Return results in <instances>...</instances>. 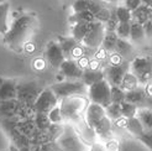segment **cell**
I'll return each instance as SVG.
<instances>
[{
	"mask_svg": "<svg viewBox=\"0 0 152 151\" xmlns=\"http://www.w3.org/2000/svg\"><path fill=\"white\" fill-rule=\"evenodd\" d=\"M41 92L42 90L37 89L36 83L34 82H26L22 83V84H18V98L24 102H36L37 97L40 95Z\"/></svg>",
	"mask_w": 152,
	"mask_h": 151,
	"instance_id": "cell-14",
	"label": "cell"
},
{
	"mask_svg": "<svg viewBox=\"0 0 152 151\" xmlns=\"http://www.w3.org/2000/svg\"><path fill=\"white\" fill-rule=\"evenodd\" d=\"M88 104H89L88 99L83 95L69 97L61 100L59 108L62 110L64 120H74V122H77V120H79L83 113H86Z\"/></svg>",
	"mask_w": 152,
	"mask_h": 151,
	"instance_id": "cell-2",
	"label": "cell"
},
{
	"mask_svg": "<svg viewBox=\"0 0 152 151\" xmlns=\"http://www.w3.org/2000/svg\"><path fill=\"white\" fill-rule=\"evenodd\" d=\"M88 98L92 103L100 104L106 108L111 103V86L106 79H102L88 87Z\"/></svg>",
	"mask_w": 152,
	"mask_h": 151,
	"instance_id": "cell-4",
	"label": "cell"
},
{
	"mask_svg": "<svg viewBox=\"0 0 152 151\" xmlns=\"http://www.w3.org/2000/svg\"><path fill=\"white\" fill-rule=\"evenodd\" d=\"M142 4L148 5V6H152V0H142Z\"/></svg>",
	"mask_w": 152,
	"mask_h": 151,
	"instance_id": "cell-39",
	"label": "cell"
},
{
	"mask_svg": "<svg viewBox=\"0 0 152 151\" xmlns=\"http://www.w3.org/2000/svg\"><path fill=\"white\" fill-rule=\"evenodd\" d=\"M69 20L73 24H75V22H94L96 21V18L90 11H80V12H74Z\"/></svg>",
	"mask_w": 152,
	"mask_h": 151,
	"instance_id": "cell-28",
	"label": "cell"
},
{
	"mask_svg": "<svg viewBox=\"0 0 152 151\" xmlns=\"http://www.w3.org/2000/svg\"><path fill=\"white\" fill-rule=\"evenodd\" d=\"M130 31H131V22H119L115 32L119 39L130 40Z\"/></svg>",
	"mask_w": 152,
	"mask_h": 151,
	"instance_id": "cell-31",
	"label": "cell"
},
{
	"mask_svg": "<svg viewBox=\"0 0 152 151\" xmlns=\"http://www.w3.org/2000/svg\"><path fill=\"white\" fill-rule=\"evenodd\" d=\"M142 5V0H125V6L130 11H135Z\"/></svg>",
	"mask_w": 152,
	"mask_h": 151,
	"instance_id": "cell-35",
	"label": "cell"
},
{
	"mask_svg": "<svg viewBox=\"0 0 152 151\" xmlns=\"http://www.w3.org/2000/svg\"><path fill=\"white\" fill-rule=\"evenodd\" d=\"M125 128L126 130L130 133L131 135H134L135 138L137 139H141L142 135L145 134V129H143V125L141 124L140 119L137 117H134V118H130V119H126L125 122Z\"/></svg>",
	"mask_w": 152,
	"mask_h": 151,
	"instance_id": "cell-18",
	"label": "cell"
},
{
	"mask_svg": "<svg viewBox=\"0 0 152 151\" xmlns=\"http://www.w3.org/2000/svg\"><path fill=\"white\" fill-rule=\"evenodd\" d=\"M118 40H119V36L116 35L115 31H106L102 47L108 52V54H113V52H115Z\"/></svg>",
	"mask_w": 152,
	"mask_h": 151,
	"instance_id": "cell-23",
	"label": "cell"
},
{
	"mask_svg": "<svg viewBox=\"0 0 152 151\" xmlns=\"http://www.w3.org/2000/svg\"><path fill=\"white\" fill-rule=\"evenodd\" d=\"M105 32H106V29H105L104 22H102V21L92 22L86 37L82 41V45L89 50H98L99 47H102V45H103Z\"/></svg>",
	"mask_w": 152,
	"mask_h": 151,
	"instance_id": "cell-6",
	"label": "cell"
},
{
	"mask_svg": "<svg viewBox=\"0 0 152 151\" xmlns=\"http://www.w3.org/2000/svg\"><path fill=\"white\" fill-rule=\"evenodd\" d=\"M146 39V32L143 25L137 21H131V31H130V40L135 43L143 42Z\"/></svg>",
	"mask_w": 152,
	"mask_h": 151,
	"instance_id": "cell-21",
	"label": "cell"
},
{
	"mask_svg": "<svg viewBox=\"0 0 152 151\" xmlns=\"http://www.w3.org/2000/svg\"><path fill=\"white\" fill-rule=\"evenodd\" d=\"M132 19L134 21H137L140 24H145L146 21L152 19V6L142 4L139 9L132 11Z\"/></svg>",
	"mask_w": 152,
	"mask_h": 151,
	"instance_id": "cell-20",
	"label": "cell"
},
{
	"mask_svg": "<svg viewBox=\"0 0 152 151\" xmlns=\"http://www.w3.org/2000/svg\"><path fill=\"white\" fill-rule=\"evenodd\" d=\"M4 1H6V0H0V4H3Z\"/></svg>",
	"mask_w": 152,
	"mask_h": 151,
	"instance_id": "cell-41",
	"label": "cell"
},
{
	"mask_svg": "<svg viewBox=\"0 0 152 151\" xmlns=\"http://www.w3.org/2000/svg\"><path fill=\"white\" fill-rule=\"evenodd\" d=\"M140 140H141L150 150H152V130L145 131V134L142 135V138H141Z\"/></svg>",
	"mask_w": 152,
	"mask_h": 151,
	"instance_id": "cell-36",
	"label": "cell"
},
{
	"mask_svg": "<svg viewBox=\"0 0 152 151\" xmlns=\"http://www.w3.org/2000/svg\"><path fill=\"white\" fill-rule=\"evenodd\" d=\"M90 24H92V22H75V24H73L72 37H74L78 42H82L90 27Z\"/></svg>",
	"mask_w": 152,
	"mask_h": 151,
	"instance_id": "cell-24",
	"label": "cell"
},
{
	"mask_svg": "<svg viewBox=\"0 0 152 151\" xmlns=\"http://www.w3.org/2000/svg\"><path fill=\"white\" fill-rule=\"evenodd\" d=\"M59 71L68 81H80L84 70L78 65L75 59H66L63 65L61 66Z\"/></svg>",
	"mask_w": 152,
	"mask_h": 151,
	"instance_id": "cell-13",
	"label": "cell"
},
{
	"mask_svg": "<svg viewBox=\"0 0 152 151\" xmlns=\"http://www.w3.org/2000/svg\"><path fill=\"white\" fill-rule=\"evenodd\" d=\"M125 102L132 103L135 105H137L139 108H143L145 107V102H146V90L145 87H137L130 92H126V98Z\"/></svg>",
	"mask_w": 152,
	"mask_h": 151,
	"instance_id": "cell-15",
	"label": "cell"
},
{
	"mask_svg": "<svg viewBox=\"0 0 152 151\" xmlns=\"http://www.w3.org/2000/svg\"><path fill=\"white\" fill-rule=\"evenodd\" d=\"M18 98V83L15 79L0 78V102L15 100Z\"/></svg>",
	"mask_w": 152,
	"mask_h": 151,
	"instance_id": "cell-12",
	"label": "cell"
},
{
	"mask_svg": "<svg viewBox=\"0 0 152 151\" xmlns=\"http://www.w3.org/2000/svg\"><path fill=\"white\" fill-rule=\"evenodd\" d=\"M46 59L48 65L55 70H59L66 61V56L58 41H50L46 47Z\"/></svg>",
	"mask_w": 152,
	"mask_h": 151,
	"instance_id": "cell-10",
	"label": "cell"
},
{
	"mask_svg": "<svg viewBox=\"0 0 152 151\" xmlns=\"http://www.w3.org/2000/svg\"><path fill=\"white\" fill-rule=\"evenodd\" d=\"M130 70H131V61H129V59H124L123 62L115 65H108L103 68L104 79L108 81V83L111 87L113 86L120 87L124 77L130 72Z\"/></svg>",
	"mask_w": 152,
	"mask_h": 151,
	"instance_id": "cell-5",
	"label": "cell"
},
{
	"mask_svg": "<svg viewBox=\"0 0 152 151\" xmlns=\"http://www.w3.org/2000/svg\"><path fill=\"white\" fill-rule=\"evenodd\" d=\"M105 113H106V117H108L110 120L116 122V120H119L121 117H123V114H121V104L110 103L108 107L105 108Z\"/></svg>",
	"mask_w": 152,
	"mask_h": 151,
	"instance_id": "cell-27",
	"label": "cell"
},
{
	"mask_svg": "<svg viewBox=\"0 0 152 151\" xmlns=\"http://www.w3.org/2000/svg\"><path fill=\"white\" fill-rule=\"evenodd\" d=\"M9 14H10V4L6 0L3 4H0V35L3 36L7 34L11 26L9 24Z\"/></svg>",
	"mask_w": 152,
	"mask_h": 151,
	"instance_id": "cell-17",
	"label": "cell"
},
{
	"mask_svg": "<svg viewBox=\"0 0 152 151\" xmlns=\"http://www.w3.org/2000/svg\"><path fill=\"white\" fill-rule=\"evenodd\" d=\"M115 15L119 22H131L132 21V11H130L126 6H119L115 9Z\"/></svg>",
	"mask_w": 152,
	"mask_h": 151,
	"instance_id": "cell-30",
	"label": "cell"
},
{
	"mask_svg": "<svg viewBox=\"0 0 152 151\" xmlns=\"http://www.w3.org/2000/svg\"><path fill=\"white\" fill-rule=\"evenodd\" d=\"M47 115H48V120L53 124H61L62 122H64V117L62 114V110H61L59 105L53 108Z\"/></svg>",
	"mask_w": 152,
	"mask_h": 151,
	"instance_id": "cell-33",
	"label": "cell"
},
{
	"mask_svg": "<svg viewBox=\"0 0 152 151\" xmlns=\"http://www.w3.org/2000/svg\"><path fill=\"white\" fill-rule=\"evenodd\" d=\"M104 79V71L102 68H86L83 71L82 82H84L88 87H90L94 83Z\"/></svg>",
	"mask_w": 152,
	"mask_h": 151,
	"instance_id": "cell-16",
	"label": "cell"
},
{
	"mask_svg": "<svg viewBox=\"0 0 152 151\" xmlns=\"http://www.w3.org/2000/svg\"><path fill=\"white\" fill-rule=\"evenodd\" d=\"M139 86H140L139 78L136 77V76L130 71V72H129V73L125 76V77H124L123 82H121V84H120V88L123 89V90H125V92H130V90L137 88Z\"/></svg>",
	"mask_w": 152,
	"mask_h": 151,
	"instance_id": "cell-26",
	"label": "cell"
},
{
	"mask_svg": "<svg viewBox=\"0 0 152 151\" xmlns=\"http://www.w3.org/2000/svg\"><path fill=\"white\" fill-rule=\"evenodd\" d=\"M88 151H108V150H106V149H105L103 145H100V144H94Z\"/></svg>",
	"mask_w": 152,
	"mask_h": 151,
	"instance_id": "cell-38",
	"label": "cell"
},
{
	"mask_svg": "<svg viewBox=\"0 0 152 151\" xmlns=\"http://www.w3.org/2000/svg\"><path fill=\"white\" fill-rule=\"evenodd\" d=\"M136 117L140 119L145 131L152 130V108H139Z\"/></svg>",
	"mask_w": 152,
	"mask_h": 151,
	"instance_id": "cell-25",
	"label": "cell"
},
{
	"mask_svg": "<svg viewBox=\"0 0 152 151\" xmlns=\"http://www.w3.org/2000/svg\"><path fill=\"white\" fill-rule=\"evenodd\" d=\"M115 52L118 55H120L124 59H129L132 54H134V47L131 42L129 40H125V39H119L118 40V43H116V48H115ZM130 61V59H129Z\"/></svg>",
	"mask_w": 152,
	"mask_h": 151,
	"instance_id": "cell-22",
	"label": "cell"
},
{
	"mask_svg": "<svg viewBox=\"0 0 152 151\" xmlns=\"http://www.w3.org/2000/svg\"><path fill=\"white\" fill-rule=\"evenodd\" d=\"M143 87H145V90H146V102L143 108H152V82L147 83Z\"/></svg>",
	"mask_w": 152,
	"mask_h": 151,
	"instance_id": "cell-34",
	"label": "cell"
},
{
	"mask_svg": "<svg viewBox=\"0 0 152 151\" xmlns=\"http://www.w3.org/2000/svg\"><path fill=\"white\" fill-rule=\"evenodd\" d=\"M35 29L36 19L34 15H21L11 24L10 30L4 36V42L10 50L15 52H21L24 50L26 42L32 36Z\"/></svg>",
	"mask_w": 152,
	"mask_h": 151,
	"instance_id": "cell-1",
	"label": "cell"
},
{
	"mask_svg": "<svg viewBox=\"0 0 152 151\" xmlns=\"http://www.w3.org/2000/svg\"><path fill=\"white\" fill-rule=\"evenodd\" d=\"M58 42L63 50L66 59H79L84 56V48L82 46V42H78L74 37H59Z\"/></svg>",
	"mask_w": 152,
	"mask_h": 151,
	"instance_id": "cell-9",
	"label": "cell"
},
{
	"mask_svg": "<svg viewBox=\"0 0 152 151\" xmlns=\"http://www.w3.org/2000/svg\"><path fill=\"white\" fill-rule=\"evenodd\" d=\"M137 111H139V107L135 105L132 103H129V102H124L121 103V114H123L124 118L126 119H130L137 115Z\"/></svg>",
	"mask_w": 152,
	"mask_h": 151,
	"instance_id": "cell-29",
	"label": "cell"
},
{
	"mask_svg": "<svg viewBox=\"0 0 152 151\" xmlns=\"http://www.w3.org/2000/svg\"><path fill=\"white\" fill-rule=\"evenodd\" d=\"M143 25V29H145L146 32V37H152V19H150L148 21H146Z\"/></svg>",
	"mask_w": 152,
	"mask_h": 151,
	"instance_id": "cell-37",
	"label": "cell"
},
{
	"mask_svg": "<svg viewBox=\"0 0 152 151\" xmlns=\"http://www.w3.org/2000/svg\"><path fill=\"white\" fill-rule=\"evenodd\" d=\"M84 115H86V123H87V125L90 126L92 129H94V126L98 124V122H100V120L106 115V113H105V108L102 107L100 104L90 102L88 104L87 109H86Z\"/></svg>",
	"mask_w": 152,
	"mask_h": 151,
	"instance_id": "cell-11",
	"label": "cell"
},
{
	"mask_svg": "<svg viewBox=\"0 0 152 151\" xmlns=\"http://www.w3.org/2000/svg\"><path fill=\"white\" fill-rule=\"evenodd\" d=\"M139 82L147 84L152 82V59L147 57H136L131 61V70Z\"/></svg>",
	"mask_w": 152,
	"mask_h": 151,
	"instance_id": "cell-7",
	"label": "cell"
},
{
	"mask_svg": "<svg viewBox=\"0 0 152 151\" xmlns=\"http://www.w3.org/2000/svg\"><path fill=\"white\" fill-rule=\"evenodd\" d=\"M51 89L61 100L69 97H80V95L84 97L86 94H88V86L84 82H82V79L80 81L67 79L66 82H59L51 86Z\"/></svg>",
	"mask_w": 152,
	"mask_h": 151,
	"instance_id": "cell-3",
	"label": "cell"
},
{
	"mask_svg": "<svg viewBox=\"0 0 152 151\" xmlns=\"http://www.w3.org/2000/svg\"><path fill=\"white\" fill-rule=\"evenodd\" d=\"M20 151H28V149H20Z\"/></svg>",
	"mask_w": 152,
	"mask_h": 151,
	"instance_id": "cell-40",
	"label": "cell"
},
{
	"mask_svg": "<svg viewBox=\"0 0 152 151\" xmlns=\"http://www.w3.org/2000/svg\"><path fill=\"white\" fill-rule=\"evenodd\" d=\"M126 98V92L123 90L118 86H113L111 87V103H124Z\"/></svg>",
	"mask_w": 152,
	"mask_h": 151,
	"instance_id": "cell-32",
	"label": "cell"
},
{
	"mask_svg": "<svg viewBox=\"0 0 152 151\" xmlns=\"http://www.w3.org/2000/svg\"><path fill=\"white\" fill-rule=\"evenodd\" d=\"M94 131L99 138L108 139L111 134V120L105 115L100 122H98V124L94 126Z\"/></svg>",
	"mask_w": 152,
	"mask_h": 151,
	"instance_id": "cell-19",
	"label": "cell"
},
{
	"mask_svg": "<svg viewBox=\"0 0 152 151\" xmlns=\"http://www.w3.org/2000/svg\"><path fill=\"white\" fill-rule=\"evenodd\" d=\"M58 98L56 94L53 93V90L50 88L43 89L40 93V95L37 97V99L35 102V109L37 113H42V114H48V113L58 105Z\"/></svg>",
	"mask_w": 152,
	"mask_h": 151,
	"instance_id": "cell-8",
	"label": "cell"
},
{
	"mask_svg": "<svg viewBox=\"0 0 152 151\" xmlns=\"http://www.w3.org/2000/svg\"><path fill=\"white\" fill-rule=\"evenodd\" d=\"M7 151H10V150H7Z\"/></svg>",
	"mask_w": 152,
	"mask_h": 151,
	"instance_id": "cell-42",
	"label": "cell"
}]
</instances>
